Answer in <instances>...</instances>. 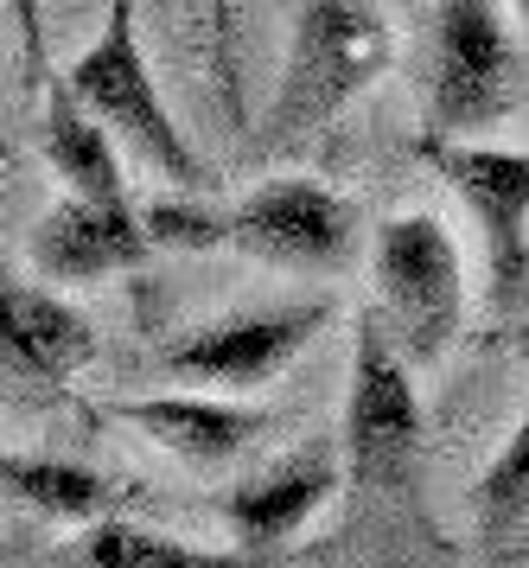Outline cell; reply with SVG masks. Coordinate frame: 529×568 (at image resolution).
Masks as SVG:
<instances>
[{"mask_svg": "<svg viewBox=\"0 0 529 568\" xmlns=\"http://www.w3.org/2000/svg\"><path fill=\"white\" fill-rule=\"evenodd\" d=\"M338 447H345L352 517L370 505H415L428 422H421V396H415V364L403 358V345L383 326L377 307H364L352 326V389H345Z\"/></svg>", "mask_w": 529, "mask_h": 568, "instance_id": "6da1fadb", "label": "cell"}, {"mask_svg": "<svg viewBox=\"0 0 529 568\" xmlns=\"http://www.w3.org/2000/svg\"><path fill=\"white\" fill-rule=\"evenodd\" d=\"M389 58H396V32L377 0H301L287 78L262 122V148L287 154L313 141L389 71Z\"/></svg>", "mask_w": 529, "mask_h": 568, "instance_id": "7a4b0ae2", "label": "cell"}, {"mask_svg": "<svg viewBox=\"0 0 529 568\" xmlns=\"http://www.w3.org/2000/svg\"><path fill=\"white\" fill-rule=\"evenodd\" d=\"M64 83L77 90V103L102 115L115 129V141L134 148L166 185H179V192H211L217 185V173L199 160V148L179 134V122L160 103L153 64L141 52V0H109L96 45L64 71Z\"/></svg>", "mask_w": 529, "mask_h": 568, "instance_id": "3957f363", "label": "cell"}, {"mask_svg": "<svg viewBox=\"0 0 529 568\" xmlns=\"http://www.w3.org/2000/svg\"><path fill=\"white\" fill-rule=\"evenodd\" d=\"M370 275H377V301L370 307L396 333L403 358L415 371H434L454 352L459 326H466V256H459L454 231L434 211L389 217L377 231Z\"/></svg>", "mask_w": 529, "mask_h": 568, "instance_id": "277c9868", "label": "cell"}, {"mask_svg": "<svg viewBox=\"0 0 529 568\" xmlns=\"http://www.w3.org/2000/svg\"><path fill=\"white\" fill-rule=\"evenodd\" d=\"M415 160L454 185V199L485 236V294L510 313L529 294V148H491L466 134H415Z\"/></svg>", "mask_w": 529, "mask_h": 568, "instance_id": "5b68a950", "label": "cell"}, {"mask_svg": "<svg viewBox=\"0 0 529 568\" xmlns=\"http://www.w3.org/2000/svg\"><path fill=\"white\" fill-rule=\"evenodd\" d=\"M224 250L287 275H345L357 262V205L326 180L275 173L224 211Z\"/></svg>", "mask_w": 529, "mask_h": 568, "instance_id": "8992f818", "label": "cell"}, {"mask_svg": "<svg viewBox=\"0 0 529 568\" xmlns=\"http://www.w3.org/2000/svg\"><path fill=\"white\" fill-rule=\"evenodd\" d=\"M421 109H428L434 134H485L517 109V52H510L498 0L434 7V58Z\"/></svg>", "mask_w": 529, "mask_h": 568, "instance_id": "52a82bcc", "label": "cell"}, {"mask_svg": "<svg viewBox=\"0 0 529 568\" xmlns=\"http://www.w3.org/2000/svg\"><path fill=\"white\" fill-rule=\"evenodd\" d=\"M332 326V301H287L268 313H230L160 345V371L204 389H268Z\"/></svg>", "mask_w": 529, "mask_h": 568, "instance_id": "ba28073f", "label": "cell"}, {"mask_svg": "<svg viewBox=\"0 0 529 568\" xmlns=\"http://www.w3.org/2000/svg\"><path fill=\"white\" fill-rule=\"evenodd\" d=\"M160 243L147 231V211H134L128 199H77L64 192L58 205L32 224L26 236V256L45 282L83 287V282H109L141 268Z\"/></svg>", "mask_w": 529, "mask_h": 568, "instance_id": "9c48e42d", "label": "cell"}, {"mask_svg": "<svg viewBox=\"0 0 529 568\" xmlns=\"http://www.w3.org/2000/svg\"><path fill=\"white\" fill-rule=\"evenodd\" d=\"M338 486H345V447H332V435L301 440L268 473L230 486L224 524H230V537H236V556H281V542L301 537L306 524L332 505Z\"/></svg>", "mask_w": 529, "mask_h": 568, "instance_id": "30bf717a", "label": "cell"}, {"mask_svg": "<svg viewBox=\"0 0 529 568\" xmlns=\"http://www.w3.org/2000/svg\"><path fill=\"white\" fill-rule=\"evenodd\" d=\"M128 428L141 440H153L160 454H173L179 466H192V473H224L250 454L255 440L275 428V415L262 409V403H243V396H134V403H115Z\"/></svg>", "mask_w": 529, "mask_h": 568, "instance_id": "8fae6325", "label": "cell"}, {"mask_svg": "<svg viewBox=\"0 0 529 568\" xmlns=\"http://www.w3.org/2000/svg\"><path fill=\"white\" fill-rule=\"evenodd\" d=\"M96 358V326L51 287L7 275V389L51 396Z\"/></svg>", "mask_w": 529, "mask_h": 568, "instance_id": "7c38bea8", "label": "cell"}, {"mask_svg": "<svg viewBox=\"0 0 529 568\" xmlns=\"http://www.w3.org/2000/svg\"><path fill=\"white\" fill-rule=\"evenodd\" d=\"M39 134H45V160L64 192H77V199H128L122 141L102 115L77 103V90L64 78L45 83V129Z\"/></svg>", "mask_w": 529, "mask_h": 568, "instance_id": "4fadbf2b", "label": "cell"}, {"mask_svg": "<svg viewBox=\"0 0 529 568\" xmlns=\"http://www.w3.org/2000/svg\"><path fill=\"white\" fill-rule=\"evenodd\" d=\"M0 486L13 491L20 505H32V511L58 517V524H96V517H109L115 498H122V491L109 486L102 473H90V466L39 460V454H7V460H0Z\"/></svg>", "mask_w": 529, "mask_h": 568, "instance_id": "5bb4252c", "label": "cell"}, {"mask_svg": "<svg viewBox=\"0 0 529 568\" xmlns=\"http://www.w3.org/2000/svg\"><path fill=\"white\" fill-rule=\"evenodd\" d=\"M71 556L90 562V568H217V562H230V556H204L192 542L160 537V530L128 524V517H96V524H83Z\"/></svg>", "mask_w": 529, "mask_h": 568, "instance_id": "9a60e30c", "label": "cell"}, {"mask_svg": "<svg viewBox=\"0 0 529 568\" xmlns=\"http://www.w3.org/2000/svg\"><path fill=\"white\" fill-rule=\"evenodd\" d=\"M479 524L491 537H510V530L529 524V396L505 440V454L485 466V479H479Z\"/></svg>", "mask_w": 529, "mask_h": 568, "instance_id": "2e32d148", "label": "cell"}, {"mask_svg": "<svg viewBox=\"0 0 529 568\" xmlns=\"http://www.w3.org/2000/svg\"><path fill=\"white\" fill-rule=\"evenodd\" d=\"M199 199L204 192H179L166 205H147V231L160 250H224V211Z\"/></svg>", "mask_w": 529, "mask_h": 568, "instance_id": "e0dca14e", "label": "cell"}, {"mask_svg": "<svg viewBox=\"0 0 529 568\" xmlns=\"http://www.w3.org/2000/svg\"><path fill=\"white\" fill-rule=\"evenodd\" d=\"M211 39H217V83H224L230 122H243V78H236V7L211 0Z\"/></svg>", "mask_w": 529, "mask_h": 568, "instance_id": "ac0fdd59", "label": "cell"}, {"mask_svg": "<svg viewBox=\"0 0 529 568\" xmlns=\"http://www.w3.org/2000/svg\"><path fill=\"white\" fill-rule=\"evenodd\" d=\"M13 7V32H20V52H26V78L51 83L45 71V0H7Z\"/></svg>", "mask_w": 529, "mask_h": 568, "instance_id": "d6986e66", "label": "cell"}, {"mask_svg": "<svg viewBox=\"0 0 529 568\" xmlns=\"http://www.w3.org/2000/svg\"><path fill=\"white\" fill-rule=\"evenodd\" d=\"M510 7H517V13H523V20H529V0H510Z\"/></svg>", "mask_w": 529, "mask_h": 568, "instance_id": "ffe728a7", "label": "cell"}]
</instances>
